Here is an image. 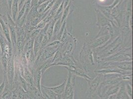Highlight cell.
I'll return each instance as SVG.
<instances>
[{"instance_id": "cell-1", "label": "cell", "mask_w": 133, "mask_h": 99, "mask_svg": "<svg viewBox=\"0 0 133 99\" xmlns=\"http://www.w3.org/2000/svg\"><path fill=\"white\" fill-rule=\"evenodd\" d=\"M79 61L88 74L91 70L90 67L95 66L96 65L93 49L90 47L88 42H85L83 44L79 53Z\"/></svg>"}, {"instance_id": "cell-2", "label": "cell", "mask_w": 133, "mask_h": 99, "mask_svg": "<svg viewBox=\"0 0 133 99\" xmlns=\"http://www.w3.org/2000/svg\"><path fill=\"white\" fill-rule=\"evenodd\" d=\"M132 61V47H124L115 54L108 57L102 59V61ZM100 62V63H101Z\"/></svg>"}, {"instance_id": "cell-3", "label": "cell", "mask_w": 133, "mask_h": 99, "mask_svg": "<svg viewBox=\"0 0 133 99\" xmlns=\"http://www.w3.org/2000/svg\"><path fill=\"white\" fill-rule=\"evenodd\" d=\"M77 40L71 33H68L66 38L61 41L59 50L63 55H73L77 46Z\"/></svg>"}, {"instance_id": "cell-4", "label": "cell", "mask_w": 133, "mask_h": 99, "mask_svg": "<svg viewBox=\"0 0 133 99\" xmlns=\"http://www.w3.org/2000/svg\"><path fill=\"white\" fill-rule=\"evenodd\" d=\"M15 63H14V55L12 54L9 58L6 70V76L8 80V87L10 90L14 89V79H15Z\"/></svg>"}, {"instance_id": "cell-5", "label": "cell", "mask_w": 133, "mask_h": 99, "mask_svg": "<svg viewBox=\"0 0 133 99\" xmlns=\"http://www.w3.org/2000/svg\"><path fill=\"white\" fill-rule=\"evenodd\" d=\"M0 46L1 49V54H6L11 55L13 54V47L6 38L3 32L1 26L0 25Z\"/></svg>"}, {"instance_id": "cell-6", "label": "cell", "mask_w": 133, "mask_h": 99, "mask_svg": "<svg viewBox=\"0 0 133 99\" xmlns=\"http://www.w3.org/2000/svg\"><path fill=\"white\" fill-rule=\"evenodd\" d=\"M7 22L10 29V36L11 39V44L13 50H17V31L16 24L14 21L11 15L8 12L7 13Z\"/></svg>"}, {"instance_id": "cell-7", "label": "cell", "mask_w": 133, "mask_h": 99, "mask_svg": "<svg viewBox=\"0 0 133 99\" xmlns=\"http://www.w3.org/2000/svg\"><path fill=\"white\" fill-rule=\"evenodd\" d=\"M88 83V90L87 94L88 96H91L98 88L102 81L103 80V75L98 74L95 77L90 80H86Z\"/></svg>"}, {"instance_id": "cell-8", "label": "cell", "mask_w": 133, "mask_h": 99, "mask_svg": "<svg viewBox=\"0 0 133 99\" xmlns=\"http://www.w3.org/2000/svg\"><path fill=\"white\" fill-rule=\"evenodd\" d=\"M94 73L100 74H106L110 73H118L122 75H132V71H126L118 68H107L98 70H95Z\"/></svg>"}, {"instance_id": "cell-9", "label": "cell", "mask_w": 133, "mask_h": 99, "mask_svg": "<svg viewBox=\"0 0 133 99\" xmlns=\"http://www.w3.org/2000/svg\"><path fill=\"white\" fill-rule=\"evenodd\" d=\"M96 15V26L99 28H101L102 27L105 26L107 25H109L111 22H113L111 21L110 19H109L106 17L99 10H95Z\"/></svg>"}, {"instance_id": "cell-10", "label": "cell", "mask_w": 133, "mask_h": 99, "mask_svg": "<svg viewBox=\"0 0 133 99\" xmlns=\"http://www.w3.org/2000/svg\"><path fill=\"white\" fill-rule=\"evenodd\" d=\"M110 38V35H107L94 38L90 42H89L88 43L93 49H94L104 45L109 41Z\"/></svg>"}, {"instance_id": "cell-11", "label": "cell", "mask_w": 133, "mask_h": 99, "mask_svg": "<svg viewBox=\"0 0 133 99\" xmlns=\"http://www.w3.org/2000/svg\"><path fill=\"white\" fill-rule=\"evenodd\" d=\"M41 92L43 96L47 99H63V94L61 95L57 94L49 89L42 87H41Z\"/></svg>"}, {"instance_id": "cell-12", "label": "cell", "mask_w": 133, "mask_h": 99, "mask_svg": "<svg viewBox=\"0 0 133 99\" xmlns=\"http://www.w3.org/2000/svg\"><path fill=\"white\" fill-rule=\"evenodd\" d=\"M33 75V85L35 86L36 88L38 89L39 91L41 92V80L42 76V74L40 70L35 69L33 71L32 73Z\"/></svg>"}, {"instance_id": "cell-13", "label": "cell", "mask_w": 133, "mask_h": 99, "mask_svg": "<svg viewBox=\"0 0 133 99\" xmlns=\"http://www.w3.org/2000/svg\"><path fill=\"white\" fill-rule=\"evenodd\" d=\"M0 25L1 26L3 32L6 38L8 40V42L12 45L11 36H10V29H9V27L8 26L7 20L5 21L2 17H0Z\"/></svg>"}, {"instance_id": "cell-14", "label": "cell", "mask_w": 133, "mask_h": 99, "mask_svg": "<svg viewBox=\"0 0 133 99\" xmlns=\"http://www.w3.org/2000/svg\"><path fill=\"white\" fill-rule=\"evenodd\" d=\"M66 81V78L65 79V80L64 81V82L58 86H54V87H46L44 86H41V87L49 89L50 90L52 91L53 92H54V93L57 94L61 95V94H63L64 93Z\"/></svg>"}, {"instance_id": "cell-15", "label": "cell", "mask_w": 133, "mask_h": 99, "mask_svg": "<svg viewBox=\"0 0 133 99\" xmlns=\"http://www.w3.org/2000/svg\"><path fill=\"white\" fill-rule=\"evenodd\" d=\"M37 6L38 5L33 6L30 9L27 15L26 22L31 21L32 19L37 17L40 15L37 11Z\"/></svg>"}, {"instance_id": "cell-16", "label": "cell", "mask_w": 133, "mask_h": 99, "mask_svg": "<svg viewBox=\"0 0 133 99\" xmlns=\"http://www.w3.org/2000/svg\"><path fill=\"white\" fill-rule=\"evenodd\" d=\"M18 0H13V2L11 5V17L15 22H16L18 12Z\"/></svg>"}, {"instance_id": "cell-17", "label": "cell", "mask_w": 133, "mask_h": 99, "mask_svg": "<svg viewBox=\"0 0 133 99\" xmlns=\"http://www.w3.org/2000/svg\"><path fill=\"white\" fill-rule=\"evenodd\" d=\"M62 24V22H61V18L58 19L56 22L55 23L54 26V29H53V36L52 38L51 39L49 42H52L56 40V36L59 32L60 28H61V26Z\"/></svg>"}, {"instance_id": "cell-18", "label": "cell", "mask_w": 133, "mask_h": 99, "mask_svg": "<svg viewBox=\"0 0 133 99\" xmlns=\"http://www.w3.org/2000/svg\"><path fill=\"white\" fill-rule=\"evenodd\" d=\"M24 74L23 77L30 85H33L32 73L28 69V67H24Z\"/></svg>"}, {"instance_id": "cell-19", "label": "cell", "mask_w": 133, "mask_h": 99, "mask_svg": "<svg viewBox=\"0 0 133 99\" xmlns=\"http://www.w3.org/2000/svg\"><path fill=\"white\" fill-rule=\"evenodd\" d=\"M34 40V39H25L22 53H23L24 54L29 51L33 50Z\"/></svg>"}, {"instance_id": "cell-20", "label": "cell", "mask_w": 133, "mask_h": 99, "mask_svg": "<svg viewBox=\"0 0 133 99\" xmlns=\"http://www.w3.org/2000/svg\"><path fill=\"white\" fill-rule=\"evenodd\" d=\"M12 94V90H10L8 87H6L4 92L0 97L1 99H11Z\"/></svg>"}, {"instance_id": "cell-21", "label": "cell", "mask_w": 133, "mask_h": 99, "mask_svg": "<svg viewBox=\"0 0 133 99\" xmlns=\"http://www.w3.org/2000/svg\"><path fill=\"white\" fill-rule=\"evenodd\" d=\"M107 35H109V25L100 28L99 31L97 34V36L95 37V38H98V37H101V36Z\"/></svg>"}, {"instance_id": "cell-22", "label": "cell", "mask_w": 133, "mask_h": 99, "mask_svg": "<svg viewBox=\"0 0 133 99\" xmlns=\"http://www.w3.org/2000/svg\"><path fill=\"white\" fill-rule=\"evenodd\" d=\"M66 20H65L64 22L62 23V26H61V28L59 31V32L58 33L57 36H56V40H58V41H60L61 40V37H62V36L63 35V34L64 32V30L65 29V28H66Z\"/></svg>"}, {"instance_id": "cell-23", "label": "cell", "mask_w": 133, "mask_h": 99, "mask_svg": "<svg viewBox=\"0 0 133 99\" xmlns=\"http://www.w3.org/2000/svg\"><path fill=\"white\" fill-rule=\"evenodd\" d=\"M40 44L41 43L37 40H36V39H34V43H33V51L34 54L36 58L40 50Z\"/></svg>"}, {"instance_id": "cell-24", "label": "cell", "mask_w": 133, "mask_h": 99, "mask_svg": "<svg viewBox=\"0 0 133 99\" xmlns=\"http://www.w3.org/2000/svg\"><path fill=\"white\" fill-rule=\"evenodd\" d=\"M70 6H71V5H70V4H69V5H68L66 8L65 9L64 11L62 14V16L61 17V22L62 23L64 22L65 20H66V18L69 15Z\"/></svg>"}, {"instance_id": "cell-25", "label": "cell", "mask_w": 133, "mask_h": 99, "mask_svg": "<svg viewBox=\"0 0 133 99\" xmlns=\"http://www.w3.org/2000/svg\"><path fill=\"white\" fill-rule=\"evenodd\" d=\"M49 41H50L49 39L48 38L47 35L46 34L44 36L42 40L41 44H40V50L43 49L45 47L49 42Z\"/></svg>"}, {"instance_id": "cell-26", "label": "cell", "mask_w": 133, "mask_h": 99, "mask_svg": "<svg viewBox=\"0 0 133 99\" xmlns=\"http://www.w3.org/2000/svg\"><path fill=\"white\" fill-rule=\"evenodd\" d=\"M25 5H24L23 6H22V8L21 9V10L18 11L16 22H17L18 20H19L22 17V16L24 15V14L25 13Z\"/></svg>"}, {"instance_id": "cell-27", "label": "cell", "mask_w": 133, "mask_h": 99, "mask_svg": "<svg viewBox=\"0 0 133 99\" xmlns=\"http://www.w3.org/2000/svg\"><path fill=\"white\" fill-rule=\"evenodd\" d=\"M47 24V23L45 22L44 20H41L40 22H39L38 24H37L35 27H34V29H40L41 30L43 28L45 27L46 25Z\"/></svg>"}, {"instance_id": "cell-28", "label": "cell", "mask_w": 133, "mask_h": 99, "mask_svg": "<svg viewBox=\"0 0 133 99\" xmlns=\"http://www.w3.org/2000/svg\"><path fill=\"white\" fill-rule=\"evenodd\" d=\"M5 88H6V83H5V81L3 80V82L0 84V97L1 96L3 93L4 92Z\"/></svg>"}, {"instance_id": "cell-29", "label": "cell", "mask_w": 133, "mask_h": 99, "mask_svg": "<svg viewBox=\"0 0 133 99\" xmlns=\"http://www.w3.org/2000/svg\"><path fill=\"white\" fill-rule=\"evenodd\" d=\"M126 88L127 90L128 94L131 97L132 95V88L131 86V85L129 83L126 84Z\"/></svg>"}, {"instance_id": "cell-30", "label": "cell", "mask_w": 133, "mask_h": 99, "mask_svg": "<svg viewBox=\"0 0 133 99\" xmlns=\"http://www.w3.org/2000/svg\"><path fill=\"white\" fill-rule=\"evenodd\" d=\"M26 0H18V11H19L22 8V6L25 3Z\"/></svg>"}, {"instance_id": "cell-31", "label": "cell", "mask_w": 133, "mask_h": 99, "mask_svg": "<svg viewBox=\"0 0 133 99\" xmlns=\"http://www.w3.org/2000/svg\"><path fill=\"white\" fill-rule=\"evenodd\" d=\"M13 2V0H6V3L8 7V10H9V14H11V8L12 4Z\"/></svg>"}, {"instance_id": "cell-32", "label": "cell", "mask_w": 133, "mask_h": 99, "mask_svg": "<svg viewBox=\"0 0 133 99\" xmlns=\"http://www.w3.org/2000/svg\"><path fill=\"white\" fill-rule=\"evenodd\" d=\"M11 99H17V90L15 88L14 89V90H12V94Z\"/></svg>"}, {"instance_id": "cell-33", "label": "cell", "mask_w": 133, "mask_h": 99, "mask_svg": "<svg viewBox=\"0 0 133 99\" xmlns=\"http://www.w3.org/2000/svg\"><path fill=\"white\" fill-rule=\"evenodd\" d=\"M49 0H38V5H39L43 3H44L45 2H47Z\"/></svg>"}, {"instance_id": "cell-34", "label": "cell", "mask_w": 133, "mask_h": 99, "mask_svg": "<svg viewBox=\"0 0 133 99\" xmlns=\"http://www.w3.org/2000/svg\"><path fill=\"white\" fill-rule=\"evenodd\" d=\"M3 0H0V9L1 8V6L3 5Z\"/></svg>"}, {"instance_id": "cell-35", "label": "cell", "mask_w": 133, "mask_h": 99, "mask_svg": "<svg viewBox=\"0 0 133 99\" xmlns=\"http://www.w3.org/2000/svg\"><path fill=\"white\" fill-rule=\"evenodd\" d=\"M0 99H1V98H0Z\"/></svg>"}]
</instances>
